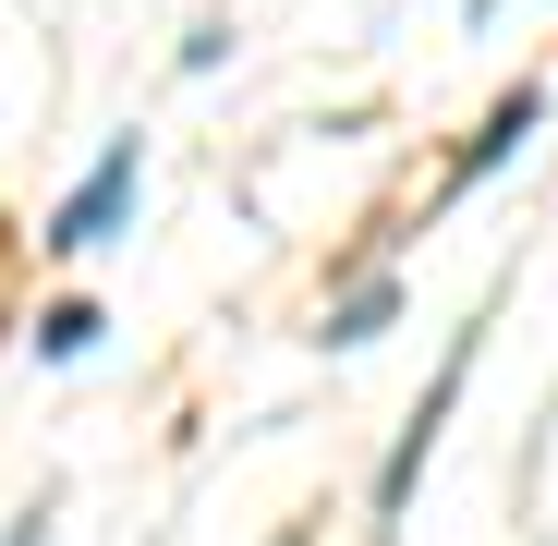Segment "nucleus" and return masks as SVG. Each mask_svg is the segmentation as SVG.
Segmentation results:
<instances>
[{
    "instance_id": "1",
    "label": "nucleus",
    "mask_w": 558,
    "mask_h": 546,
    "mask_svg": "<svg viewBox=\"0 0 558 546\" xmlns=\"http://www.w3.org/2000/svg\"><path fill=\"white\" fill-rule=\"evenodd\" d=\"M122 207H134V146H110L98 170H85V195L49 219V243H73V255H85V243H110V219H122Z\"/></svg>"
},
{
    "instance_id": "2",
    "label": "nucleus",
    "mask_w": 558,
    "mask_h": 546,
    "mask_svg": "<svg viewBox=\"0 0 558 546\" xmlns=\"http://www.w3.org/2000/svg\"><path fill=\"white\" fill-rule=\"evenodd\" d=\"M85 340H98V316H85V304H49V316H37V352H49V364H73Z\"/></svg>"
}]
</instances>
